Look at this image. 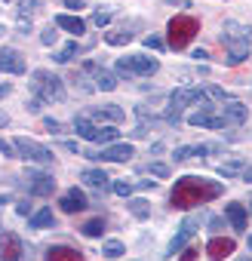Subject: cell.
<instances>
[{
    "instance_id": "cell-44",
    "label": "cell",
    "mask_w": 252,
    "mask_h": 261,
    "mask_svg": "<svg viewBox=\"0 0 252 261\" xmlns=\"http://www.w3.org/2000/svg\"><path fill=\"white\" fill-rule=\"evenodd\" d=\"M7 123H10V117H7V114H0V126H7Z\"/></svg>"
},
{
    "instance_id": "cell-9",
    "label": "cell",
    "mask_w": 252,
    "mask_h": 261,
    "mask_svg": "<svg viewBox=\"0 0 252 261\" xmlns=\"http://www.w3.org/2000/svg\"><path fill=\"white\" fill-rule=\"evenodd\" d=\"M188 123H191V126H203V129H224V126H228V120H224L221 114H215V105H212V101H206L200 111L188 114Z\"/></svg>"
},
{
    "instance_id": "cell-28",
    "label": "cell",
    "mask_w": 252,
    "mask_h": 261,
    "mask_svg": "<svg viewBox=\"0 0 252 261\" xmlns=\"http://www.w3.org/2000/svg\"><path fill=\"white\" fill-rule=\"evenodd\" d=\"M130 212H133L139 221H145V218L151 215V206H148V200H130Z\"/></svg>"
},
{
    "instance_id": "cell-30",
    "label": "cell",
    "mask_w": 252,
    "mask_h": 261,
    "mask_svg": "<svg viewBox=\"0 0 252 261\" xmlns=\"http://www.w3.org/2000/svg\"><path fill=\"white\" fill-rule=\"evenodd\" d=\"M123 252H126V249H123L120 240H108V243L102 246V255H105V258H120Z\"/></svg>"
},
{
    "instance_id": "cell-19",
    "label": "cell",
    "mask_w": 252,
    "mask_h": 261,
    "mask_svg": "<svg viewBox=\"0 0 252 261\" xmlns=\"http://www.w3.org/2000/svg\"><path fill=\"white\" fill-rule=\"evenodd\" d=\"M46 261H86V258H83V252H77L71 246H49Z\"/></svg>"
},
{
    "instance_id": "cell-24",
    "label": "cell",
    "mask_w": 252,
    "mask_h": 261,
    "mask_svg": "<svg viewBox=\"0 0 252 261\" xmlns=\"http://www.w3.org/2000/svg\"><path fill=\"white\" fill-rule=\"evenodd\" d=\"M53 224H56V215H53V209H49V206H43V209L31 212V218H28V227H31V230H40V227H53Z\"/></svg>"
},
{
    "instance_id": "cell-17",
    "label": "cell",
    "mask_w": 252,
    "mask_h": 261,
    "mask_svg": "<svg viewBox=\"0 0 252 261\" xmlns=\"http://www.w3.org/2000/svg\"><path fill=\"white\" fill-rule=\"evenodd\" d=\"M221 117H224L228 123H243V120L249 117V111H246V105H243V101L228 98V101H221Z\"/></svg>"
},
{
    "instance_id": "cell-48",
    "label": "cell",
    "mask_w": 252,
    "mask_h": 261,
    "mask_svg": "<svg viewBox=\"0 0 252 261\" xmlns=\"http://www.w3.org/2000/svg\"><path fill=\"white\" fill-rule=\"evenodd\" d=\"M249 215H252V206H249Z\"/></svg>"
},
{
    "instance_id": "cell-7",
    "label": "cell",
    "mask_w": 252,
    "mask_h": 261,
    "mask_svg": "<svg viewBox=\"0 0 252 261\" xmlns=\"http://www.w3.org/2000/svg\"><path fill=\"white\" fill-rule=\"evenodd\" d=\"M157 68H160V62L157 59H148V56H142V53H136V56H126V59H120L117 62V71L130 80V77H151V74H157Z\"/></svg>"
},
{
    "instance_id": "cell-42",
    "label": "cell",
    "mask_w": 252,
    "mask_h": 261,
    "mask_svg": "<svg viewBox=\"0 0 252 261\" xmlns=\"http://www.w3.org/2000/svg\"><path fill=\"white\" fill-rule=\"evenodd\" d=\"M136 188L139 191H148V188H154V181H136Z\"/></svg>"
},
{
    "instance_id": "cell-43",
    "label": "cell",
    "mask_w": 252,
    "mask_h": 261,
    "mask_svg": "<svg viewBox=\"0 0 252 261\" xmlns=\"http://www.w3.org/2000/svg\"><path fill=\"white\" fill-rule=\"evenodd\" d=\"M10 92H13V86H10V83H4V86H0V98H4V95H10Z\"/></svg>"
},
{
    "instance_id": "cell-45",
    "label": "cell",
    "mask_w": 252,
    "mask_h": 261,
    "mask_svg": "<svg viewBox=\"0 0 252 261\" xmlns=\"http://www.w3.org/2000/svg\"><path fill=\"white\" fill-rule=\"evenodd\" d=\"M237 261H252V258H237Z\"/></svg>"
},
{
    "instance_id": "cell-39",
    "label": "cell",
    "mask_w": 252,
    "mask_h": 261,
    "mask_svg": "<svg viewBox=\"0 0 252 261\" xmlns=\"http://www.w3.org/2000/svg\"><path fill=\"white\" fill-rule=\"evenodd\" d=\"M68 10H83V0H62Z\"/></svg>"
},
{
    "instance_id": "cell-27",
    "label": "cell",
    "mask_w": 252,
    "mask_h": 261,
    "mask_svg": "<svg viewBox=\"0 0 252 261\" xmlns=\"http://www.w3.org/2000/svg\"><path fill=\"white\" fill-rule=\"evenodd\" d=\"M243 172V163L240 160H224V163H218V175H224V178H234V175H240Z\"/></svg>"
},
{
    "instance_id": "cell-8",
    "label": "cell",
    "mask_w": 252,
    "mask_h": 261,
    "mask_svg": "<svg viewBox=\"0 0 252 261\" xmlns=\"http://www.w3.org/2000/svg\"><path fill=\"white\" fill-rule=\"evenodd\" d=\"M13 148H16L19 157H25V160H31V163H40V166H49V163L56 160L49 148H43L40 142H31V139H25V136H19V139L13 142Z\"/></svg>"
},
{
    "instance_id": "cell-21",
    "label": "cell",
    "mask_w": 252,
    "mask_h": 261,
    "mask_svg": "<svg viewBox=\"0 0 252 261\" xmlns=\"http://www.w3.org/2000/svg\"><path fill=\"white\" fill-rule=\"evenodd\" d=\"M80 181H83L86 188H95V191H108V188H111V178H108L102 169H86V172H80Z\"/></svg>"
},
{
    "instance_id": "cell-31",
    "label": "cell",
    "mask_w": 252,
    "mask_h": 261,
    "mask_svg": "<svg viewBox=\"0 0 252 261\" xmlns=\"http://www.w3.org/2000/svg\"><path fill=\"white\" fill-rule=\"evenodd\" d=\"M111 188H114V194H117V197H130V194L136 191V181H114Z\"/></svg>"
},
{
    "instance_id": "cell-34",
    "label": "cell",
    "mask_w": 252,
    "mask_h": 261,
    "mask_svg": "<svg viewBox=\"0 0 252 261\" xmlns=\"http://www.w3.org/2000/svg\"><path fill=\"white\" fill-rule=\"evenodd\" d=\"M92 22L102 28V25H108V22H111V13H102V10H95V13H92Z\"/></svg>"
},
{
    "instance_id": "cell-41",
    "label": "cell",
    "mask_w": 252,
    "mask_h": 261,
    "mask_svg": "<svg viewBox=\"0 0 252 261\" xmlns=\"http://www.w3.org/2000/svg\"><path fill=\"white\" fill-rule=\"evenodd\" d=\"M240 175H243V181H252V166H243V172H240Z\"/></svg>"
},
{
    "instance_id": "cell-5",
    "label": "cell",
    "mask_w": 252,
    "mask_h": 261,
    "mask_svg": "<svg viewBox=\"0 0 252 261\" xmlns=\"http://www.w3.org/2000/svg\"><path fill=\"white\" fill-rule=\"evenodd\" d=\"M74 133L86 142H95V145H114L120 136L114 126H95L89 117H74Z\"/></svg>"
},
{
    "instance_id": "cell-33",
    "label": "cell",
    "mask_w": 252,
    "mask_h": 261,
    "mask_svg": "<svg viewBox=\"0 0 252 261\" xmlns=\"http://www.w3.org/2000/svg\"><path fill=\"white\" fill-rule=\"evenodd\" d=\"M148 169H151V175H157V178H166V175H169V166H166V163H151Z\"/></svg>"
},
{
    "instance_id": "cell-18",
    "label": "cell",
    "mask_w": 252,
    "mask_h": 261,
    "mask_svg": "<svg viewBox=\"0 0 252 261\" xmlns=\"http://www.w3.org/2000/svg\"><path fill=\"white\" fill-rule=\"evenodd\" d=\"M89 117H92V120H105V123H120V120L126 117V111L117 108V105H102V108H92Z\"/></svg>"
},
{
    "instance_id": "cell-25",
    "label": "cell",
    "mask_w": 252,
    "mask_h": 261,
    "mask_svg": "<svg viewBox=\"0 0 252 261\" xmlns=\"http://www.w3.org/2000/svg\"><path fill=\"white\" fill-rule=\"evenodd\" d=\"M130 40H133V34H130V31H123V28H114V31L105 34V43H111V46H126Z\"/></svg>"
},
{
    "instance_id": "cell-46",
    "label": "cell",
    "mask_w": 252,
    "mask_h": 261,
    "mask_svg": "<svg viewBox=\"0 0 252 261\" xmlns=\"http://www.w3.org/2000/svg\"><path fill=\"white\" fill-rule=\"evenodd\" d=\"M249 249H252V233H249Z\"/></svg>"
},
{
    "instance_id": "cell-23",
    "label": "cell",
    "mask_w": 252,
    "mask_h": 261,
    "mask_svg": "<svg viewBox=\"0 0 252 261\" xmlns=\"http://www.w3.org/2000/svg\"><path fill=\"white\" fill-rule=\"evenodd\" d=\"M56 28L71 31V34H83V31H86V22H83L80 16H68V13H62V16H56Z\"/></svg>"
},
{
    "instance_id": "cell-4",
    "label": "cell",
    "mask_w": 252,
    "mask_h": 261,
    "mask_svg": "<svg viewBox=\"0 0 252 261\" xmlns=\"http://www.w3.org/2000/svg\"><path fill=\"white\" fill-rule=\"evenodd\" d=\"M31 89H34V95H37V101H62L65 98V83L56 77V74H49V71H34L31 74Z\"/></svg>"
},
{
    "instance_id": "cell-1",
    "label": "cell",
    "mask_w": 252,
    "mask_h": 261,
    "mask_svg": "<svg viewBox=\"0 0 252 261\" xmlns=\"http://www.w3.org/2000/svg\"><path fill=\"white\" fill-rule=\"evenodd\" d=\"M221 191H224L221 181H212V178H203V175H182L172 185L169 203L175 209H194V206H203L209 200H218Z\"/></svg>"
},
{
    "instance_id": "cell-38",
    "label": "cell",
    "mask_w": 252,
    "mask_h": 261,
    "mask_svg": "<svg viewBox=\"0 0 252 261\" xmlns=\"http://www.w3.org/2000/svg\"><path fill=\"white\" fill-rule=\"evenodd\" d=\"M16 212H19V215H28V218H31V206H28L25 200H22V203H16Z\"/></svg>"
},
{
    "instance_id": "cell-12",
    "label": "cell",
    "mask_w": 252,
    "mask_h": 261,
    "mask_svg": "<svg viewBox=\"0 0 252 261\" xmlns=\"http://www.w3.org/2000/svg\"><path fill=\"white\" fill-rule=\"evenodd\" d=\"M0 71L4 74H25L28 71V62H25V56L19 53V49H4L0 53Z\"/></svg>"
},
{
    "instance_id": "cell-29",
    "label": "cell",
    "mask_w": 252,
    "mask_h": 261,
    "mask_svg": "<svg viewBox=\"0 0 252 261\" xmlns=\"http://www.w3.org/2000/svg\"><path fill=\"white\" fill-rule=\"evenodd\" d=\"M80 230H83V237H102V230H105V218H89Z\"/></svg>"
},
{
    "instance_id": "cell-26",
    "label": "cell",
    "mask_w": 252,
    "mask_h": 261,
    "mask_svg": "<svg viewBox=\"0 0 252 261\" xmlns=\"http://www.w3.org/2000/svg\"><path fill=\"white\" fill-rule=\"evenodd\" d=\"M77 53H80V46H77V40H71V43H65V46H62V49H59V53H56L53 59H56L59 65H68V62H71V59H74Z\"/></svg>"
},
{
    "instance_id": "cell-13",
    "label": "cell",
    "mask_w": 252,
    "mask_h": 261,
    "mask_svg": "<svg viewBox=\"0 0 252 261\" xmlns=\"http://www.w3.org/2000/svg\"><path fill=\"white\" fill-rule=\"evenodd\" d=\"M56 191V178L46 172H28V194L34 197H49Z\"/></svg>"
},
{
    "instance_id": "cell-47",
    "label": "cell",
    "mask_w": 252,
    "mask_h": 261,
    "mask_svg": "<svg viewBox=\"0 0 252 261\" xmlns=\"http://www.w3.org/2000/svg\"><path fill=\"white\" fill-rule=\"evenodd\" d=\"M0 237H4V227H0Z\"/></svg>"
},
{
    "instance_id": "cell-37",
    "label": "cell",
    "mask_w": 252,
    "mask_h": 261,
    "mask_svg": "<svg viewBox=\"0 0 252 261\" xmlns=\"http://www.w3.org/2000/svg\"><path fill=\"white\" fill-rule=\"evenodd\" d=\"M43 126L49 129V133H62V123H59V120H49V117H46V120H43Z\"/></svg>"
},
{
    "instance_id": "cell-11",
    "label": "cell",
    "mask_w": 252,
    "mask_h": 261,
    "mask_svg": "<svg viewBox=\"0 0 252 261\" xmlns=\"http://www.w3.org/2000/svg\"><path fill=\"white\" fill-rule=\"evenodd\" d=\"M89 160H108V163H123V160H130L133 157V145L130 142H114V145H105L98 154H86Z\"/></svg>"
},
{
    "instance_id": "cell-15",
    "label": "cell",
    "mask_w": 252,
    "mask_h": 261,
    "mask_svg": "<svg viewBox=\"0 0 252 261\" xmlns=\"http://www.w3.org/2000/svg\"><path fill=\"white\" fill-rule=\"evenodd\" d=\"M22 258V240L16 233L0 237V261H19Z\"/></svg>"
},
{
    "instance_id": "cell-22",
    "label": "cell",
    "mask_w": 252,
    "mask_h": 261,
    "mask_svg": "<svg viewBox=\"0 0 252 261\" xmlns=\"http://www.w3.org/2000/svg\"><path fill=\"white\" fill-rule=\"evenodd\" d=\"M224 215H228V221H231L234 230H246L249 215H246V209H243L240 203H228V206H224Z\"/></svg>"
},
{
    "instance_id": "cell-3",
    "label": "cell",
    "mask_w": 252,
    "mask_h": 261,
    "mask_svg": "<svg viewBox=\"0 0 252 261\" xmlns=\"http://www.w3.org/2000/svg\"><path fill=\"white\" fill-rule=\"evenodd\" d=\"M166 34H169L166 43H169L172 49H185V46L200 34V22H197L194 16H175V19H169Z\"/></svg>"
},
{
    "instance_id": "cell-36",
    "label": "cell",
    "mask_w": 252,
    "mask_h": 261,
    "mask_svg": "<svg viewBox=\"0 0 252 261\" xmlns=\"http://www.w3.org/2000/svg\"><path fill=\"white\" fill-rule=\"evenodd\" d=\"M145 46H148V49H163V40L151 34V37H145Z\"/></svg>"
},
{
    "instance_id": "cell-10",
    "label": "cell",
    "mask_w": 252,
    "mask_h": 261,
    "mask_svg": "<svg viewBox=\"0 0 252 261\" xmlns=\"http://www.w3.org/2000/svg\"><path fill=\"white\" fill-rule=\"evenodd\" d=\"M197 227H200V218L197 215H188L185 221H182V227H179V233L169 240V246H166V258H172L175 252H182L185 246H188V240L197 233Z\"/></svg>"
},
{
    "instance_id": "cell-2",
    "label": "cell",
    "mask_w": 252,
    "mask_h": 261,
    "mask_svg": "<svg viewBox=\"0 0 252 261\" xmlns=\"http://www.w3.org/2000/svg\"><path fill=\"white\" fill-rule=\"evenodd\" d=\"M221 43L228 49V62L240 65L243 59H249V34L237 25V22H224L221 28Z\"/></svg>"
},
{
    "instance_id": "cell-40",
    "label": "cell",
    "mask_w": 252,
    "mask_h": 261,
    "mask_svg": "<svg viewBox=\"0 0 252 261\" xmlns=\"http://www.w3.org/2000/svg\"><path fill=\"white\" fill-rule=\"evenodd\" d=\"M194 258H197V252H194V249H185V252H182V258H179V261H194Z\"/></svg>"
},
{
    "instance_id": "cell-20",
    "label": "cell",
    "mask_w": 252,
    "mask_h": 261,
    "mask_svg": "<svg viewBox=\"0 0 252 261\" xmlns=\"http://www.w3.org/2000/svg\"><path fill=\"white\" fill-rule=\"evenodd\" d=\"M86 68L92 71V83H95V89H105V92L117 89V77H114L111 71H105V68H95V65H86Z\"/></svg>"
},
{
    "instance_id": "cell-32",
    "label": "cell",
    "mask_w": 252,
    "mask_h": 261,
    "mask_svg": "<svg viewBox=\"0 0 252 261\" xmlns=\"http://www.w3.org/2000/svg\"><path fill=\"white\" fill-rule=\"evenodd\" d=\"M40 40H43V46H53L56 40H59V34H56V28L49 25V28H43V34H40Z\"/></svg>"
},
{
    "instance_id": "cell-6",
    "label": "cell",
    "mask_w": 252,
    "mask_h": 261,
    "mask_svg": "<svg viewBox=\"0 0 252 261\" xmlns=\"http://www.w3.org/2000/svg\"><path fill=\"white\" fill-rule=\"evenodd\" d=\"M194 101H206V92L203 89H175L172 95H169V108H166V120L169 123H182V111L188 108V105H194Z\"/></svg>"
},
{
    "instance_id": "cell-35",
    "label": "cell",
    "mask_w": 252,
    "mask_h": 261,
    "mask_svg": "<svg viewBox=\"0 0 252 261\" xmlns=\"http://www.w3.org/2000/svg\"><path fill=\"white\" fill-rule=\"evenodd\" d=\"M0 154H4V157H19V154H16V148H13L7 139H0Z\"/></svg>"
},
{
    "instance_id": "cell-14",
    "label": "cell",
    "mask_w": 252,
    "mask_h": 261,
    "mask_svg": "<svg viewBox=\"0 0 252 261\" xmlns=\"http://www.w3.org/2000/svg\"><path fill=\"white\" fill-rule=\"evenodd\" d=\"M59 206H62V212L74 215V212H83L89 203H86V194H83L80 188H71V191H65V194L59 197Z\"/></svg>"
},
{
    "instance_id": "cell-16",
    "label": "cell",
    "mask_w": 252,
    "mask_h": 261,
    "mask_svg": "<svg viewBox=\"0 0 252 261\" xmlns=\"http://www.w3.org/2000/svg\"><path fill=\"white\" fill-rule=\"evenodd\" d=\"M206 255H209L212 261H221V258L234 255V240H231V237H212V240L206 243Z\"/></svg>"
}]
</instances>
